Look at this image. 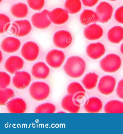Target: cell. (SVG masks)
I'll use <instances>...</instances> for the list:
<instances>
[{
  "label": "cell",
  "instance_id": "6da1fadb",
  "mask_svg": "<svg viewBox=\"0 0 123 134\" xmlns=\"http://www.w3.org/2000/svg\"><path fill=\"white\" fill-rule=\"evenodd\" d=\"M85 61L78 56L70 57L67 59L64 66L66 74L70 78L77 79L84 74L86 70Z\"/></svg>",
  "mask_w": 123,
  "mask_h": 134
},
{
  "label": "cell",
  "instance_id": "7a4b0ae2",
  "mask_svg": "<svg viewBox=\"0 0 123 134\" xmlns=\"http://www.w3.org/2000/svg\"><path fill=\"white\" fill-rule=\"evenodd\" d=\"M50 89L46 83L42 82L33 83L30 86L31 97L37 101H42L47 98L50 94Z\"/></svg>",
  "mask_w": 123,
  "mask_h": 134
},
{
  "label": "cell",
  "instance_id": "3957f363",
  "mask_svg": "<svg viewBox=\"0 0 123 134\" xmlns=\"http://www.w3.org/2000/svg\"><path fill=\"white\" fill-rule=\"evenodd\" d=\"M121 63L120 56L114 54H110L100 61V66L104 71L108 73H114L121 68Z\"/></svg>",
  "mask_w": 123,
  "mask_h": 134
},
{
  "label": "cell",
  "instance_id": "277c9868",
  "mask_svg": "<svg viewBox=\"0 0 123 134\" xmlns=\"http://www.w3.org/2000/svg\"><path fill=\"white\" fill-rule=\"evenodd\" d=\"M49 12L47 9H45L41 13L34 14L31 18L33 25L40 30H44L49 27L52 23L48 16Z\"/></svg>",
  "mask_w": 123,
  "mask_h": 134
},
{
  "label": "cell",
  "instance_id": "5b68a950",
  "mask_svg": "<svg viewBox=\"0 0 123 134\" xmlns=\"http://www.w3.org/2000/svg\"><path fill=\"white\" fill-rule=\"evenodd\" d=\"M39 48L35 42L28 41L23 44L21 49V54L23 58L28 61L36 60L39 53Z\"/></svg>",
  "mask_w": 123,
  "mask_h": 134
},
{
  "label": "cell",
  "instance_id": "8992f818",
  "mask_svg": "<svg viewBox=\"0 0 123 134\" xmlns=\"http://www.w3.org/2000/svg\"><path fill=\"white\" fill-rule=\"evenodd\" d=\"M54 45L58 48L65 49L69 47L72 41V35L66 30H59L56 32L53 37Z\"/></svg>",
  "mask_w": 123,
  "mask_h": 134
},
{
  "label": "cell",
  "instance_id": "52a82bcc",
  "mask_svg": "<svg viewBox=\"0 0 123 134\" xmlns=\"http://www.w3.org/2000/svg\"><path fill=\"white\" fill-rule=\"evenodd\" d=\"M32 29L31 24L29 21L23 20L14 21L10 30L13 34L17 36L23 37L29 34Z\"/></svg>",
  "mask_w": 123,
  "mask_h": 134
},
{
  "label": "cell",
  "instance_id": "ba28073f",
  "mask_svg": "<svg viewBox=\"0 0 123 134\" xmlns=\"http://www.w3.org/2000/svg\"><path fill=\"white\" fill-rule=\"evenodd\" d=\"M113 9L110 4L106 2H101L96 10L99 22L101 23H107L111 18Z\"/></svg>",
  "mask_w": 123,
  "mask_h": 134
},
{
  "label": "cell",
  "instance_id": "9c48e42d",
  "mask_svg": "<svg viewBox=\"0 0 123 134\" xmlns=\"http://www.w3.org/2000/svg\"><path fill=\"white\" fill-rule=\"evenodd\" d=\"M64 53L60 50L53 49L48 52L46 56L47 63L51 68L58 69L63 64L65 59Z\"/></svg>",
  "mask_w": 123,
  "mask_h": 134
},
{
  "label": "cell",
  "instance_id": "30bf717a",
  "mask_svg": "<svg viewBox=\"0 0 123 134\" xmlns=\"http://www.w3.org/2000/svg\"><path fill=\"white\" fill-rule=\"evenodd\" d=\"M116 81L115 78L110 75H104L100 78L98 85V89L101 94L110 95L114 91Z\"/></svg>",
  "mask_w": 123,
  "mask_h": 134
},
{
  "label": "cell",
  "instance_id": "8fae6325",
  "mask_svg": "<svg viewBox=\"0 0 123 134\" xmlns=\"http://www.w3.org/2000/svg\"><path fill=\"white\" fill-rule=\"evenodd\" d=\"M32 77L30 74L25 71H17L13 79V85L18 89H25L31 82Z\"/></svg>",
  "mask_w": 123,
  "mask_h": 134
},
{
  "label": "cell",
  "instance_id": "7c38bea8",
  "mask_svg": "<svg viewBox=\"0 0 123 134\" xmlns=\"http://www.w3.org/2000/svg\"><path fill=\"white\" fill-rule=\"evenodd\" d=\"M48 16L52 23L58 25L65 23L69 18L67 10L61 8H56L50 11Z\"/></svg>",
  "mask_w": 123,
  "mask_h": 134
},
{
  "label": "cell",
  "instance_id": "4fadbf2b",
  "mask_svg": "<svg viewBox=\"0 0 123 134\" xmlns=\"http://www.w3.org/2000/svg\"><path fill=\"white\" fill-rule=\"evenodd\" d=\"M24 66V61L22 58L18 56L9 57L5 63L4 67L7 71L11 74L22 69Z\"/></svg>",
  "mask_w": 123,
  "mask_h": 134
},
{
  "label": "cell",
  "instance_id": "5bb4252c",
  "mask_svg": "<svg viewBox=\"0 0 123 134\" xmlns=\"http://www.w3.org/2000/svg\"><path fill=\"white\" fill-rule=\"evenodd\" d=\"M61 105L64 110L72 114L78 113L80 109L81 103L75 99L73 96L69 94L64 97Z\"/></svg>",
  "mask_w": 123,
  "mask_h": 134
},
{
  "label": "cell",
  "instance_id": "9a60e30c",
  "mask_svg": "<svg viewBox=\"0 0 123 134\" xmlns=\"http://www.w3.org/2000/svg\"><path fill=\"white\" fill-rule=\"evenodd\" d=\"M7 108L11 114H23L27 109V103L21 98L13 99L7 104Z\"/></svg>",
  "mask_w": 123,
  "mask_h": 134
},
{
  "label": "cell",
  "instance_id": "2e32d148",
  "mask_svg": "<svg viewBox=\"0 0 123 134\" xmlns=\"http://www.w3.org/2000/svg\"><path fill=\"white\" fill-rule=\"evenodd\" d=\"M50 73V69L45 63L39 62L33 66L32 74L34 78L38 80H45Z\"/></svg>",
  "mask_w": 123,
  "mask_h": 134
},
{
  "label": "cell",
  "instance_id": "e0dca14e",
  "mask_svg": "<svg viewBox=\"0 0 123 134\" xmlns=\"http://www.w3.org/2000/svg\"><path fill=\"white\" fill-rule=\"evenodd\" d=\"M21 44L19 40L13 37H8L5 38L2 41L1 47L5 52L13 53L19 49Z\"/></svg>",
  "mask_w": 123,
  "mask_h": 134
},
{
  "label": "cell",
  "instance_id": "ac0fdd59",
  "mask_svg": "<svg viewBox=\"0 0 123 134\" xmlns=\"http://www.w3.org/2000/svg\"><path fill=\"white\" fill-rule=\"evenodd\" d=\"M86 51L89 57L92 59H97L104 55L106 52V49L102 43L98 42L88 45Z\"/></svg>",
  "mask_w": 123,
  "mask_h": 134
},
{
  "label": "cell",
  "instance_id": "d6986e66",
  "mask_svg": "<svg viewBox=\"0 0 123 134\" xmlns=\"http://www.w3.org/2000/svg\"><path fill=\"white\" fill-rule=\"evenodd\" d=\"M84 34L85 37L89 40H97L103 36V30L100 25L93 24L85 28Z\"/></svg>",
  "mask_w": 123,
  "mask_h": 134
},
{
  "label": "cell",
  "instance_id": "ffe728a7",
  "mask_svg": "<svg viewBox=\"0 0 123 134\" xmlns=\"http://www.w3.org/2000/svg\"><path fill=\"white\" fill-rule=\"evenodd\" d=\"M103 107L101 100L95 97L88 99L84 105L85 111L89 113H98L101 111Z\"/></svg>",
  "mask_w": 123,
  "mask_h": 134
},
{
  "label": "cell",
  "instance_id": "44dd1931",
  "mask_svg": "<svg viewBox=\"0 0 123 134\" xmlns=\"http://www.w3.org/2000/svg\"><path fill=\"white\" fill-rule=\"evenodd\" d=\"M69 95L73 96L75 99L79 102L85 96L86 91L79 83L74 82L69 85L67 88Z\"/></svg>",
  "mask_w": 123,
  "mask_h": 134
},
{
  "label": "cell",
  "instance_id": "7402d4cb",
  "mask_svg": "<svg viewBox=\"0 0 123 134\" xmlns=\"http://www.w3.org/2000/svg\"><path fill=\"white\" fill-rule=\"evenodd\" d=\"M108 38L111 43L118 44L123 40V28L116 26L110 29L108 33Z\"/></svg>",
  "mask_w": 123,
  "mask_h": 134
},
{
  "label": "cell",
  "instance_id": "603a6c76",
  "mask_svg": "<svg viewBox=\"0 0 123 134\" xmlns=\"http://www.w3.org/2000/svg\"><path fill=\"white\" fill-rule=\"evenodd\" d=\"M11 12L14 17L21 19L27 16L29 10L27 4L19 3L13 5L11 8Z\"/></svg>",
  "mask_w": 123,
  "mask_h": 134
},
{
  "label": "cell",
  "instance_id": "cb8c5ba5",
  "mask_svg": "<svg viewBox=\"0 0 123 134\" xmlns=\"http://www.w3.org/2000/svg\"><path fill=\"white\" fill-rule=\"evenodd\" d=\"M80 20L83 25L86 26L91 23H96L98 21V18L96 13L94 11L85 9L81 15Z\"/></svg>",
  "mask_w": 123,
  "mask_h": 134
},
{
  "label": "cell",
  "instance_id": "d4e9b609",
  "mask_svg": "<svg viewBox=\"0 0 123 134\" xmlns=\"http://www.w3.org/2000/svg\"><path fill=\"white\" fill-rule=\"evenodd\" d=\"M106 113H123V103L117 100L109 101L104 107Z\"/></svg>",
  "mask_w": 123,
  "mask_h": 134
},
{
  "label": "cell",
  "instance_id": "484cf974",
  "mask_svg": "<svg viewBox=\"0 0 123 134\" xmlns=\"http://www.w3.org/2000/svg\"><path fill=\"white\" fill-rule=\"evenodd\" d=\"M98 78V75L95 72H89L84 76L82 83L86 89L91 90L96 86Z\"/></svg>",
  "mask_w": 123,
  "mask_h": 134
},
{
  "label": "cell",
  "instance_id": "4316f807",
  "mask_svg": "<svg viewBox=\"0 0 123 134\" xmlns=\"http://www.w3.org/2000/svg\"><path fill=\"white\" fill-rule=\"evenodd\" d=\"M65 8L69 14H77L81 10L82 3L80 0H66Z\"/></svg>",
  "mask_w": 123,
  "mask_h": 134
},
{
  "label": "cell",
  "instance_id": "83f0119b",
  "mask_svg": "<svg viewBox=\"0 0 123 134\" xmlns=\"http://www.w3.org/2000/svg\"><path fill=\"white\" fill-rule=\"evenodd\" d=\"M56 110V107L53 104L47 103L42 104L37 107L35 109L36 114H53Z\"/></svg>",
  "mask_w": 123,
  "mask_h": 134
},
{
  "label": "cell",
  "instance_id": "f1b7e54d",
  "mask_svg": "<svg viewBox=\"0 0 123 134\" xmlns=\"http://www.w3.org/2000/svg\"><path fill=\"white\" fill-rule=\"evenodd\" d=\"M15 96L13 89L10 88L1 89L0 90V105L2 106L5 105L7 103Z\"/></svg>",
  "mask_w": 123,
  "mask_h": 134
},
{
  "label": "cell",
  "instance_id": "f546056e",
  "mask_svg": "<svg viewBox=\"0 0 123 134\" xmlns=\"http://www.w3.org/2000/svg\"><path fill=\"white\" fill-rule=\"evenodd\" d=\"M11 25V20L8 16L0 14V34H4L8 31Z\"/></svg>",
  "mask_w": 123,
  "mask_h": 134
},
{
  "label": "cell",
  "instance_id": "4dcf8cb0",
  "mask_svg": "<svg viewBox=\"0 0 123 134\" xmlns=\"http://www.w3.org/2000/svg\"><path fill=\"white\" fill-rule=\"evenodd\" d=\"M11 82L10 75L3 71L0 72V88L4 89L9 86Z\"/></svg>",
  "mask_w": 123,
  "mask_h": 134
},
{
  "label": "cell",
  "instance_id": "1f68e13d",
  "mask_svg": "<svg viewBox=\"0 0 123 134\" xmlns=\"http://www.w3.org/2000/svg\"><path fill=\"white\" fill-rule=\"evenodd\" d=\"M30 8L35 11H41L45 4V0H27Z\"/></svg>",
  "mask_w": 123,
  "mask_h": 134
},
{
  "label": "cell",
  "instance_id": "d6a6232c",
  "mask_svg": "<svg viewBox=\"0 0 123 134\" xmlns=\"http://www.w3.org/2000/svg\"><path fill=\"white\" fill-rule=\"evenodd\" d=\"M114 17L117 22L123 24V5L116 9L114 14Z\"/></svg>",
  "mask_w": 123,
  "mask_h": 134
},
{
  "label": "cell",
  "instance_id": "836d02e7",
  "mask_svg": "<svg viewBox=\"0 0 123 134\" xmlns=\"http://www.w3.org/2000/svg\"><path fill=\"white\" fill-rule=\"evenodd\" d=\"M116 92L118 97L123 99V79L119 81L118 83Z\"/></svg>",
  "mask_w": 123,
  "mask_h": 134
},
{
  "label": "cell",
  "instance_id": "e575fe53",
  "mask_svg": "<svg viewBox=\"0 0 123 134\" xmlns=\"http://www.w3.org/2000/svg\"><path fill=\"white\" fill-rule=\"evenodd\" d=\"M82 1L84 6L92 7L97 3L98 0H82Z\"/></svg>",
  "mask_w": 123,
  "mask_h": 134
},
{
  "label": "cell",
  "instance_id": "d590c367",
  "mask_svg": "<svg viewBox=\"0 0 123 134\" xmlns=\"http://www.w3.org/2000/svg\"><path fill=\"white\" fill-rule=\"evenodd\" d=\"M120 51H121L122 54L123 55V43L121 45V47H120Z\"/></svg>",
  "mask_w": 123,
  "mask_h": 134
},
{
  "label": "cell",
  "instance_id": "8d00e7d4",
  "mask_svg": "<svg viewBox=\"0 0 123 134\" xmlns=\"http://www.w3.org/2000/svg\"><path fill=\"white\" fill-rule=\"evenodd\" d=\"M57 113H58V114H65V113H66V112H64V111H59V112H57Z\"/></svg>",
  "mask_w": 123,
  "mask_h": 134
},
{
  "label": "cell",
  "instance_id": "74e56055",
  "mask_svg": "<svg viewBox=\"0 0 123 134\" xmlns=\"http://www.w3.org/2000/svg\"><path fill=\"white\" fill-rule=\"evenodd\" d=\"M1 51V62L2 59V53L1 51Z\"/></svg>",
  "mask_w": 123,
  "mask_h": 134
},
{
  "label": "cell",
  "instance_id": "f35d334b",
  "mask_svg": "<svg viewBox=\"0 0 123 134\" xmlns=\"http://www.w3.org/2000/svg\"><path fill=\"white\" fill-rule=\"evenodd\" d=\"M109 1H117V0H109Z\"/></svg>",
  "mask_w": 123,
  "mask_h": 134
},
{
  "label": "cell",
  "instance_id": "ab89813d",
  "mask_svg": "<svg viewBox=\"0 0 123 134\" xmlns=\"http://www.w3.org/2000/svg\"><path fill=\"white\" fill-rule=\"evenodd\" d=\"M2 1V0H0V2H1Z\"/></svg>",
  "mask_w": 123,
  "mask_h": 134
}]
</instances>
